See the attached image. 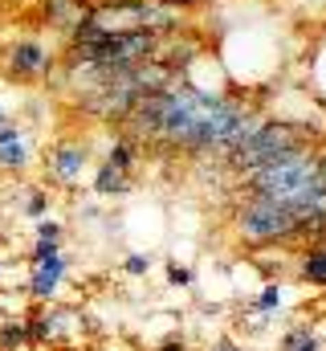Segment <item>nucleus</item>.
Segmentation results:
<instances>
[{
  "label": "nucleus",
  "mask_w": 326,
  "mask_h": 351,
  "mask_svg": "<svg viewBox=\"0 0 326 351\" xmlns=\"http://www.w3.org/2000/svg\"><path fill=\"white\" fill-rule=\"evenodd\" d=\"M171 4H179V8H196V4H208V0H171Z\"/></svg>",
  "instance_id": "nucleus-14"
},
{
  "label": "nucleus",
  "mask_w": 326,
  "mask_h": 351,
  "mask_svg": "<svg viewBox=\"0 0 326 351\" xmlns=\"http://www.w3.org/2000/svg\"><path fill=\"white\" fill-rule=\"evenodd\" d=\"M281 298H286L281 282H265V286L257 290V298H253V315H273V311L281 306Z\"/></svg>",
  "instance_id": "nucleus-9"
},
{
  "label": "nucleus",
  "mask_w": 326,
  "mask_h": 351,
  "mask_svg": "<svg viewBox=\"0 0 326 351\" xmlns=\"http://www.w3.org/2000/svg\"><path fill=\"white\" fill-rule=\"evenodd\" d=\"M90 188H94V196H127L131 192V172L98 160L94 164V176H90Z\"/></svg>",
  "instance_id": "nucleus-6"
},
{
  "label": "nucleus",
  "mask_w": 326,
  "mask_h": 351,
  "mask_svg": "<svg viewBox=\"0 0 326 351\" xmlns=\"http://www.w3.org/2000/svg\"><path fill=\"white\" fill-rule=\"evenodd\" d=\"M216 58L229 74V82L241 90H269V82L286 66V45L281 29L273 21H233L225 25L216 41Z\"/></svg>",
  "instance_id": "nucleus-1"
},
{
  "label": "nucleus",
  "mask_w": 326,
  "mask_h": 351,
  "mask_svg": "<svg viewBox=\"0 0 326 351\" xmlns=\"http://www.w3.org/2000/svg\"><path fill=\"white\" fill-rule=\"evenodd\" d=\"M151 262H155V258H151V250H135V245H131V250L123 254V269H127L131 278H143V274H151Z\"/></svg>",
  "instance_id": "nucleus-10"
},
{
  "label": "nucleus",
  "mask_w": 326,
  "mask_h": 351,
  "mask_svg": "<svg viewBox=\"0 0 326 351\" xmlns=\"http://www.w3.org/2000/svg\"><path fill=\"white\" fill-rule=\"evenodd\" d=\"M66 278H70V254L58 250V254H49V258H41V262H29V282H25V290H29V298L49 302V298L62 294Z\"/></svg>",
  "instance_id": "nucleus-4"
},
{
  "label": "nucleus",
  "mask_w": 326,
  "mask_h": 351,
  "mask_svg": "<svg viewBox=\"0 0 326 351\" xmlns=\"http://www.w3.org/2000/svg\"><path fill=\"white\" fill-rule=\"evenodd\" d=\"M33 233H37V241H62L66 237V225L58 217H41V221H33Z\"/></svg>",
  "instance_id": "nucleus-12"
},
{
  "label": "nucleus",
  "mask_w": 326,
  "mask_h": 351,
  "mask_svg": "<svg viewBox=\"0 0 326 351\" xmlns=\"http://www.w3.org/2000/svg\"><path fill=\"white\" fill-rule=\"evenodd\" d=\"M62 45L66 41H49L41 33H25V37H12L4 49H0V70L8 82H21V86H33V82H45L53 74V66L62 62Z\"/></svg>",
  "instance_id": "nucleus-2"
},
{
  "label": "nucleus",
  "mask_w": 326,
  "mask_h": 351,
  "mask_svg": "<svg viewBox=\"0 0 326 351\" xmlns=\"http://www.w3.org/2000/svg\"><path fill=\"white\" fill-rule=\"evenodd\" d=\"M33 160H37V147H33L29 131H21V135H12V139L0 143V172L25 176L29 168H33Z\"/></svg>",
  "instance_id": "nucleus-5"
},
{
  "label": "nucleus",
  "mask_w": 326,
  "mask_h": 351,
  "mask_svg": "<svg viewBox=\"0 0 326 351\" xmlns=\"http://www.w3.org/2000/svg\"><path fill=\"white\" fill-rule=\"evenodd\" d=\"M33 4H37V0H33Z\"/></svg>",
  "instance_id": "nucleus-16"
},
{
  "label": "nucleus",
  "mask_w": 326,
  "mask_h": 351,
  "mask_svg": "<svg viewBox=\"0 0 326 351\" xmlns=\"http://www.w3.org/2000/svg\"><path fill=\"white\" fill-rule=\"evenodd\" d=\"M192 278H196V274H192L188 265H184V269L171 265V269H167V282H171V286H192Z\"/></svg>",
  "instance_id": "nucleus-13"
},
{
  "label": "nucleus",
  "mask_w": 326,
  "mask_h": 351,
  "mask_svg": "<svg viewBox=\"0 0 326 351\" xmlns=\"http://www.w3.org/2000/svg\"><path fill=\"white\" fill-rule=\"evenodd\" d=\"M310 90H314V98L326 102V37L314 45V53H310Z\"/></svg>",
  "instance_id": "nucleus-8"
},
{
  "label": "nucleus",
  "mask_w": 326,
  "mask_h": 351,
  "mask_svg": "<svg viewBox=\"0 0 326 351\" xmlns=\"http://www.w3.org/2000/svg\"><path fill=\"white\" fill-rule=\"evenodd\" d=\"M90 160L94 156H90V147L82 139H62V143H53L45 152V172H49V180L58 188H78L82 180H86Z\"/></svg>",
  "instance_id": "nucleus-3"
},
{
  "label": "nucleus",
  "mask_w": 326,
  "mask_h": 351,
  "mask_svg": "<svg viewBox=\"0 0 326 351\" xmlns=\"http://www.w3.org/2000/svg\"><path fill=\"white\" fill-rule=\"evenodd\" d=\"M0 348H29V331H25V323L16 319V323H4L0 327Z\"/></svg>",
  "instance_id": "nucleus-11"
},
{
  "label": "nucleus",
  "mask_w": 326,
  "mask_h": 351,
  "mask_svg": "<svg viewBox=\"0 0 326 351\" xmlns=\"http://www.w3.org/2000/svg\"><path fill=\"white\" fill-rule=\"evenodd\" d=\"M21 217H25V221L49 217V192H45L41 184H21Z\"/></svg>",
  "instance_id": "nucleus-7"
},
{
  "label": "nucleus",
  "mask_w": 326,
  "mask_h": 351,
  "mask_svg": "<svg viewBox=\"0 0 326 351\" xmlns=\"http://www.w3.org/2000/svg\"><path fill=\"white\" fill-rule=\"evenodd\" d=\"M0 282H4V262H0Z\"/></svg>",
  "instance_id": "nucleus-15"
}]
</instances>
